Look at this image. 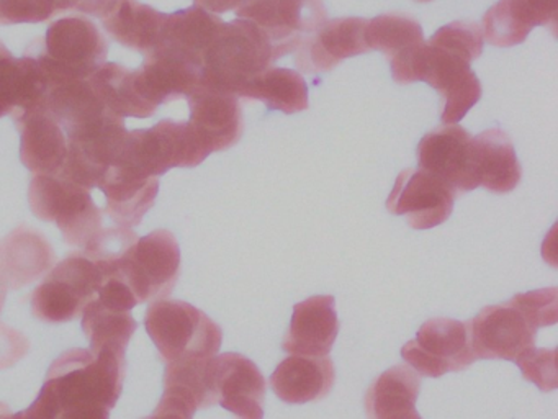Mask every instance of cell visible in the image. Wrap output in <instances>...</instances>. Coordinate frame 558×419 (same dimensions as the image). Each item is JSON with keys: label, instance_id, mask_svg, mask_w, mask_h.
Instances as JSON below:
<instances>
[{"label": "cell", "instance_id": "6da1fadb", "mask_svg": "<svg viewBox=\"0 0 558 419\" xmlns=\"http://www.w3.org/2000/svg\"><path fill=\"white\" fill-rule=\"evenodd\" d=\"M483 41L469 23L452 22L421 43L390 59L391 74L398 84L427 82L444 100L440 120L457 124L482 98V84L470 62L480 58Z\"/></svg>", "mask_w": 558, "mask_h": 419}, {"label": "cell", "instance_id": "7a4b0ae2", "mask_svg": "<svg viewBox=\"0 0 558 419\" xmlns=\"http://www.w3.org/2000/svg\"><path fill=\"white\" fill-rule=\"evenodd\" d=\"M125 354L71 349L61 354L44 383L57 399L60 418L110 415L122 395Z\"/></svg>", "mask_w": 558, "mask_h": 419}, {"label": "cell", "instance_id": "3957f363", "mask_svg": "<svg viewBox=\"0 0 558 419\" xmlns=\"http://www.w3.org/2000/svg\"><path fill=\"white\" fill-rule=\"evenodd\" d=\"M277 61L272 45L254 23H225L202 61L201 85L241 98L244 88Z\"/></svg>", "mask_w": 558, "mask_h": 419}, {"label": "cell", "instance_id": "277c9868", "mask_svg": "<svg viewBox=\"0 0 558 419\" xmlns=\"http://www.w3.org/2000/svg\"><path fill=\"white\" fill-rule=\"evenodd\" d=\"M106 36L83 15L64 16L51 23L44 39L28 46L25 55L37 59L50 85L89 79L106 64Z\"/></svg>", "mask_w": 558, "mask_h": 419}, {"label": "cell", "instance_id": "5b68a950", "mask_svg": "<svg viewBox=\"0 0 558 419\" xmlns=\"http://www.w3.org/2000/svg\"><path fill=\"white\" fill-rule=\"evenodd\" d=\"M146 333L158 347L165 362L210 359L220 350L221 327L194 304L179 300H158L149 304Z\"/></svg>", "mask_w": 558, "mask_h": 419}, {"label": "cell", "instance_id": "8992f818", "mask_svg": "<svg viewBox=\"0 0 558 419\" xmlns=\"http://www.w3.org/2000/svg\"><path fill=\"white\" fill-rule=\"evenodd\" d=\"M210 154L189 121L162 120L149 130L129 131L116 164L149 179L174 167H197Z\"/></svg>", "mask_w": 558, "mask_h": 419}, {"label": "cell", "instance_id": "52a82bcc", "mask_svg": "<svg viewBox=\"0 0 558 419\" xmlns=\"http://www.w3.org/2000/svg\"><path fill=\"white\" fill-rule=\"evenodd\" d=\"M32 212L44 222L57 223L64 241L84 249L102 229V212L90 190L60 173H35L28 187Z\"/></svg>", "mask_w": 558, "mask_h": 419}, {"label": "cell", "instance_id": "ba28073f", "mask_svg": "<svg viewBox=\"0 0 558 419\" xmlns=\"http://www.w3.org/2000/svg\"><path fill=\"white\" fill-rule=\"evenodd\" d=\"M104 274L83 251H73L58 262L32 295V310L38 320L66 323L83 313L97 298Z\"/></svg>", "mask_w": 558, "mask_h": 419}, {"label": "cell", "instance_id": "9c48e42d", "mask_svg": "<svg viewBox=\"0 0 558 419\" xmlns=\"http://www.w3.org/2000/svg\"><path fill=\"white\" fill-rule=\"evenodd\" d=\"M113 274L129 285L138 304L165 300L174 290L181 274L178 239L168 229H156L138 238Z\"/></svg>", "mask_w": 558, "mask_h": 419}, {"label": "cell", "instance_id": "30bf717a", "mask_svg": "<svg viewBox=\"0 0 558 419\" xmlns=\"http://www.w3.org/2000/svg\"><path fill=\"white\" fill-rule=\"evenodd\" d=\"M323 0H243L236 16L254 23L272 45L276 58L296 51L326 22Z\"/></svg>", "mask_w": 558, "mask_h": 419}, {"label": "cell", "instance_id": "8fae6325", "mask_svg": "<svg viewBox=\"0 0 558 419\" xmlns=\"http://www.w3.org/2000/svg\"><path fill=\"white\" fill-rule=\"evenodd\" d=\"M401 357L417 375L430 379L469 369L476 360L470 346L469 324L450 318L427 320L416 337L404 344Z\"/></svg>", "mask_w": 558, "mask_h": 419}, {"label": "cell", "instance_id": "7c38bea8", "mask_svg": "<svg viewBox=\"0 0 558 419\" xmlns=\"http://www.w3.org/2000/svg\"><path fill=\"white\" fill-rule=\"evenodd\" d=\"M470 346L476 359L511 360L535 347L537 327L511 301L489 304L469 321Z\"/></svg>", "mask_w": 558, "mask_h": 419}, {"label": "cell", "instance_id": "4fadbf2b", "mask_svg": "<svg viewBox=\"0 0 558 419\" xmlns=\"http://www.w3.org/2000/svg\"><path fill=\"white\" fill-rule=\"evenodd\" d=\"M457 193L439 177L424 170L407 169L397 177L387 200L391 215L404 216L414 229L442 225L452 215Z\"/></svg>", "mask_w": 558, "mask_h": 419}, {"label": "cell", "instance_id": "5bb4252c", "mask_svg": "<svg viewBox=\"0 0 558 419\" xmlns=\"http://www.w3.org/2000/svg\"><path fill=\"white\" fill-rule=\"evenodd\" d=\"M472 134L459 124H446L430 131L417 146L421 170L439 177L456 193L472 192L473 176Z\"/></svg>", "mask_w": 558, "mask_h": 419}, {"label": "cell", "instance_id": "9a60e30c", "mask_svg": "<svg viewBox=\"0 0 558 419\" xmlns=\"http://www.w3.org/2000/svg\"><path fill=\"white\" fill-rule=\"evenodd\" d=\"M202 69L181 52L158 43L146 52L142 68L133 71L140 95L153 107L189 97L201 85Z\"/></svg>", "mask_w": 558, "mask_h": 419}, {"label": "cell", "instance_id": "2e32d148", "mask_svg": "<svg viewBox=\"0 0 558 419\" xmlns=\"http://www.w3.org/2000/svg\"><path fill=\"white\" fill-rule=\"evenodd\" d=\"M217 403L238 419H264L266 379L243 354L227 352L211 359Z\"/></svg>", "mask_w": 558, "mask_h": 419}, {"label": "cell", "instance_id": "e0dca14e", "mask_svg": "<svg viewBox=\"0 0 558 419\" xmlns=\"http://www.w3.org/2000/svg\"><path fill=\"white\" fill-rule=\"evenodd\" d=\"M368 20L335 19L326 20L299 49H296V65L306 74L328 72L341 64L344 59L364 55L371 51L365 28Z\"/></svg>", "mask_w": 558, "mask_h": 419}, {"label": "cell", "instance_id": "ac0fdd59", "mask_svg": "<svg viewBox=\"0 0 558 419\" xmlns=\"http://www.w3.org/2000/svg\"><path fill=\"white\" fill-rule=\"evenodd\" d=\"M187 98L191 107L189 124L210 153L230 149L241 140L243 111L236 95L198 85Z\"/></svg>", "mask_w": 558, "mask_h": 419}, {"label": "cell", "instance_id": "d6986e66", "mask_svg": "<svg viewBox=\"0 0 558 419\" xmlns=\"http://www.w3.org/2000/svg\"><path fill=\"white\" fill-rule=\"evenodd\" d=\"M21 130V159L34 173H58L68 154V137L60 121L44 107L14 111Z\"/></svg>", "mask_w": 558, "mask_h": 419}, {"label": "cell", "instance_id": "ffe728a7", "mask_svg": "<svg viewBox=\"0 0 558 419\" xmlns=\"http://www.w3.org/2000/svg\"><path fill=\"white\" fill-rule=\"evenodd\" d=\"M57 264V252L48 239L27 225H21L0 239V280L8 288L25 287L45 277Z\"/></svg>", "mask_w": 558, "mask_h": 419}, {"label": "cell", "instance_id": "44dd1931", "mask_svg": "<svg viewBox=\"0 0 558 419\" xmlns=\"http://www.w3.org/2000/svg\"><path fill=\"white\" fill-rule=\"evenodd\" d=\"M558 0H499L483 16V38L498 48L525 41L532 28L557 25Z\"/></svg>", "mask_w": 558, "mask_h": 419}, {"label": "cell", "instance_id": "7402d4cb", "mask_svg": "<svg viewBox=\"0 0 558 419\" xmlns=\"http://www.w3.org/2000/svg\"><path fill=\"white\" fill-rule=\"evenodd\" d=\"M335 303L332 295H316L296 303L283 350L300 356H328L339 333Z\"/></svg>", "mask_w": 558, "mask_h": 419}, {"label": "cell", "instance_id": "603a6c76", "mask_svg": "<svg viewBox=\"0 0 558 419\" xmlns=\"http://www.w3.org/2000/svg\"><path fill=\"white\" fill-rule=\"evenodd\" d=\"M336 370L329 356H293L279 363L270 375L274 393L289 405L319 402L331 393Z\"/></svg>", "mask_w": 558, "mask_h": 419}, {"label": "cell", "instance_id": "cb8c5ba5", "mask_svg": "<svg viewBox=\"0 0 558 419\" xmlns=\"http://www.w3.org/2000/svg\"><path fill=\"white\" fill-rule=\"evenodd\" d=\"M472 156L476 185L493 193H509L521 182V164L514 144L499 128L472 137Z\"/></svg>", "mask_w": 558, "mask_h": 419}, {"label": "cell", "instance_id": "d4e9b609", "mask_svg": "<svg viewBox=\"0 0 558 419\" xmlns=\"http://www.w3.org/2000/svg\"><path fill=\"white\" fill-rule=\"evenodd\" d=\"M97 189L106 195V212L123 228H133L155 205L159 192L158 177L142 179L120 166H112Z\"/></svg>", "mask_w": 558, "mask_h": 419}, {"label": "cell", "instance_id": "484cf974", "mask_svg": "<svg viewBox=\"0 0 558 419\" xmlns=\"http://www.w3.org/2000/svg\"><path fill=\"white\" fill-rule=\"evenodd\" d=\"M48 88L50 81L37 59H15L0 43V117L41 105Z\"/></svg>", "mask_w": 558, "mask_h": 419}, {"label": "cell", "instance_id": "4316f807", "mask_svg": "<svg viewBox=\"0 0 558 419\" xmlns=\"http://www.w3.org/2000/svg\"><path fill=\"white\" fill-rule=\"evenodd\" d=\"M166 13L140 2V0H117L102 19V26L120 45L135 51H151L161 39Z\"/></svg>", "mask_w": 558, "mask_h": 419}, {"label": "cell", "instance_id": "83f0119b", "mask_svg": "<svg viewBox=\"0 0 558 419\" xmlns=\"http://www.w3.org/2000/svg\"><path fill=\"white\" fill-rule=\"evenodd\" d=\"M421 379L407 366L385 370L367 390L365 412L368 419H408L416 412Z\"/></svg>", "mask_w": 558, "mask_h": 419}, {"label": "cell", "instance_id": "f1b7e54d", "mask_svg": "<svg viewBox=\"0 0 558 419\" xmlns=\"http://www.w3.org/2000/svg\"><path fill=\"white\" fill-rule=\"evenodd\" d=\"M223 20L201 7H189L185 10L168 15L165 26H162L161 39L174 51L194 62L202 69L205 51L210 43L214 41Z\"/></svg>", "mask_w": 558, "mask_h": 419}, {"label": "cell", "instance_id": "f546056e", "mask_svg": "<svg viewBox=\"0 0 558 419\" xmlns=\"http://www.w3.org/2000/svg\"><path fill=\"white\" fill-rule=\"evenodd\" d=\"M241 98L260 100L270 110L292 115L310 107L308 85L300 72L287 68L267 69L244 88Z\"/></svg>", "mask_w": 558, "mask_h": 419}, {"label": "cell", "instance_id": "4dcf8cb0", "mask_svg": "<svg viewBox=\"0 0 558 419\" xmlns=\"http://www.w3.org/2000/svg\"><path fill=\"white\" fill-rule=\"evenodd\" d=\"M90 87L104 105L120 117L149 118L158 108L140 95L133 71L109 62L89 77Z\"/></svg>", "mask_w": 558, "mask_h": 419}, {"label": "cell", "instance_id": "1f68e13d", "mask_svg": "<svg viewBox=\"0 0 558 419\" xmlns=\"http://www.w3.org/2000/svg\"><path fill=\"white\" fill-rule=\"evenodd\" d=\"M81 314H83L84 334L89 339L93 352H102V350L126 352V346L138 327V323L130 311L112 310L99 298H94L84 307Z\"/></svg>", "mask_w": 558, "mask_h": 419}, {"label": "cell", "instance_id": "d6a6232c", "mask_svg": "<svg viewBox=\"0 0 558 419\" xmlns=\"http://www.w3.org/2000/svg\"><path fill=\"white\" fill-rule=\"evenodd\" d=\"M211 359H185L168 363L165 390L187 398L197 409L217 405Z\"/></svg>", "mask_w": 558, "mask_h": 419}, {"label": "cell", "instance_id": "836d02e7", "mask_svg": "<svg viewBox=\"0 0 558 419\" xmlns=\"http://www.w3.org/2000/svg\"><path fill=\"white\" fill-rule=\"evenodd\" d=\"M365 39L368 49H377L391 59L424 43V35L420 22L411 16L387 13L368 20Z\"/></svg>", "mask_w": 558, "mask_h": 419}, {"label": "cell", "instance_id": "e575fe53", "mask_svg": "<svg viewBox=\"0 0 558 419\" xmlns=\"http://www.w3.org/2000/svg\"><path fill=\"white\" fill-rule=\"evenodd\" d=\"M136 241H138V235L132 231V228L116 226V228L100 229L99 235L90 239L86 248L81 251L99 265L106 277L119 268L120 262Z\"/></svg>", "mask_w": 558, "mask_h": 419}, {"label": "cell", "instance_id": "d590c367", "mask_svg": "<svg viewBox=\"0 0 558 419\" xmlns=\"http://www.w3.org/2000/svg\"><path fill=\"white\" fill-rule=\"evenodd\" d=\"M74 12V0H0V25L41 23Z\"/></svg>", "mask_w": 558, "mask_h": 419}, {"label": "cell", "instance_id": "8d00e7d4", "mask_svg": "<svg viewBox=\"0 0 558 419\" xmlns=\"http://www.w3.org/2000/svg\"><path fill=\"white\" fill-rule=\"evenodd\" d=\"M522 376L535 383L542 392H554L558 385L557 352L555 349H529L514 360Z\"/></svg>", "mask_w": 558, "mask_h": 419}, {"label": "cell", "instance_id": "74e56055", "mask_svg": "<svg viewBox=\"0 0 558 419\" xmlns=\"http://www.w3.org/2000/svg\"><path fill=\"white\" fill-rule=\"evenodd\" d=\"M509 301L515 304L537 330L551 326L558 321V290L555 287L519 294Z\"/></svg>", "mask_w": 558, "mask_h": 419}, {"label": "cell", "instance_id": "f35d334b", "mask_svg": "<svg viewBox=\"0 0 558 419\" xmlns=\"http://www.w3.org/2000/svg\"><path fill=\"white\" fill-rule=\"evenodd\" d=\"M31 349V343L21 331L0 323V369L17 363Z\"/></svg>", "mask_w": 558, "mask_h": 419}, {"label": "cell", "instance_id": "ab89813d", "mask_svg": "<svg viewBox=\"0 0 558 419\" xmlns=\"http://www.w3.org/2000/svg\"><path fill=\"white\" fill-rule=\"evenodd\" d=\"M195 411L197 408L184 396L165 390L155 412L143 419H194Z\"/></svg>", "mask_w": 558, "mask_h": 419}, {"label": "cell", "instance_id": "60d3db41", "mask_svg": "<svg viewBox=\"0 0 558 419\" xmlns=\"http://www.w3.org/2000/svg\"><path fill=\"white\" fill-rule=\"evenodd\" d=\"M60 418V408L53 393L41 386L40 395L35 399L34 405L28 406L24 411L12 415L11 419H58Z\"/></svg>", "mask_w": 558, "mask_h": 419}, {"label": "cell", "instance_id": "b9f144b4", "mask_svg": "<svg viewBox=\"0 0 558 419\" xmlns=\"http://www.w3.org/2000/svg\"><path fill=\"white\" fill-rule=\"evenodd\" d=\"M195 5L207 12L218 15V13L228 12V10L238 9L243 3V0H194Z\"/></svg>", "mask_w": 558, "mask_h": 419}, {"label": "cell", "instance_id": "7bdbcfd3", "mask_svg": "<svg viewBox=\"0 0 558 419\" xmlns=\"http://www.w3.org/2000/svg\"><path fill=\"white\" fill-rule=\"evenodd\" d=\"M12 411L5 403H0V419H11Z\"/></svg>", "mask_w": 558, "mask_h": 419}, {"label": "cell", "instance_id": "ee69618b", "mask_svg": "<svg viewBox=\"0 0 558 419\" xmlns=\"http://www.w3.org/2000/svg\"><path fill=\"white\" fill-rule=\"evenodd\" d=\"M9 288L5 287L4 282L0 280V311L4 308L5 295H8Z\"/></svg>", "mask_w": 558, "mask_h": 419}, {"label": "cell", "instance_id": "f6af8a7d", "mask_svg": "<svg viewBox=\"0 0 558 419\" xmlns=\"http://www.w3.org/2000/svg\"><path fill=\"white\" fill-rule=\"evenodd\" d=\"M420 2H430V0H420Z\"/></svg>", "mask_w": 558, "mask_h": 419}]
</instances>
